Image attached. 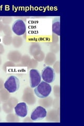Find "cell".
Segmentation results:
<instances>
[{"label":"cell","instance_id":"cell-5","mask_svg":"<svg viewBox=\"0 0 84 126\" xmlns=\"http://www.w3.org/2000/svg\"><path fill=\"white\" fill-rule=\"evenodd\" d=\"M12 29L16 35L21 36L26 32V26L23 20L21 19H18L13 23L12 26Z\"/></svg>","mask_w":84,"mask_h":126},{"label":"cell","instance_id":"cell-8","mask_svg":"<svg viewBox=\"0 0 84 126\" xmlns=\"http://www.w3.org/2000/svg\"><path fill=\"white\" fill-rule=\"evenodd\" d=\"M60 17H55L52 21V32L54 34L60 36Z\"/></svg>","mask_w":84,"mask_h":126},{"label":"cell","instance_id":"cell-1","mask_svg":"<svg viewBox=\"0 0 84 126\" xmlns=\"http://www.w3.org/2000/svg\"><path fill=\"white\" fill-rule=\"evenodd\" d=\"M34 88L36 96L40 98H45L49 96L52 90L51 85L44 81H41Z\"/></svg>","mask_w":84,"mask_h":126},{"label":"cell","instance_id":"cell-6","mask_svg":"<svg viewBox=\"0 0 84 126\" xmlns=\"http://www.w3.org/2000/svg\"><path fill=\"white\" fill-rule=\"evenodd\" d=\"M42 77L39 71L35 69H32L30 71V83L31 88H34L41 82Z\"/></svg>","mask_w":84,"mask_h":126},{"label":"cell","instance_id":"cell-2","mask_svg":"<svg viewBox=\"0 0 84 126\" xmlns=\"http://www.w3.org/2000/svg\"><path fill=\"white\" fill-rule=\"evenodd\" d=\"M20 86L18 78L15 76H10L4 83V88L10 93H14L19 89Z\"/></svg>","mask_w":84,"mask_h":126},{"label":"cell","instance_id":"cell-4","mask_svg":"<svg viewBox=\"0 0 84 126\" xmlns=\"http://www.w3.org/2000/svg\"><path fill=\"white\" fill-rule=\"evenodd\" d=\"M46 109L42 106H38L33 110L31 115V119L33 121H38L44 119L47 116Z\"/></svg>","mask_w":84,"mask_h":126},{"label":"cell","instance_id":"cell-7","mask_svg":"<svg viewBox=\"0 0 84 126\" xmlns=\"http://www.w3.org/2000/svg\"><path fill=\"white\" fill-rule=\"evenodd\" d=\"M14 110L15 114L17 116L21 118H24L27 115L29 107L25 102H19L14 107Z\"/></svg>","mask_w":84,"mask_h":126},{"label":"cell","instance_id":"cell-3","mask_svg":"<svg viewBox=\"0 0 84 126\" xmlns=\"http://www.w3.org/2000/svg\"><path fill=\"white\" fill-rule=\"evenodd\" d=\"M41 77L43 81L47 83H51L56 78V74L54 69L50 66H46L42 70Z\"/></svg>","mask_w":84,"mask_h":126}]
</instances>
